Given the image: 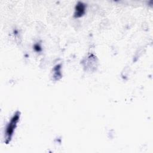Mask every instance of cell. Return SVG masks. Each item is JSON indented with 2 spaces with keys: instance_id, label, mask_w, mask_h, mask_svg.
<instances>
[{
  "instance_id": "3957f363",
  "label": "cell",
  "mask_w": 153,
  "mask_h": 153,
  "mask_svg": "<svg viewBox=\"0 0 153 153\" xmlns=\"http://www.w3.org/2000/svg\"><path fill=\"white\" fill-rule=\"evenodd\" d=\"M33 48H34V50H35L36 51H37V52H39L40 51H41V46L39 45V44H35Z\"/></svg>"
},
{
  "instance_id": "6da1fadb",
  "label": "cell",
  "mask_w": 153,
  "mask_h": 153,
  "mask_svg": "<svg viewBox=\"0 0 153 153\" xmlns=\"http://www.w3.org/2000/svg\"><path fill=\"white\" fill-rule=\"evenodd\" d=\"M20 118V112H16L15 114L11 118L10 121L8 123L6 127L5 130V143L8 144L11 140V138L13 134L14 131L16 127L17 123Z\"/></svg>"
},
{
  "instance_id": "7a4b0ae2",
  "label": "cell",
  "mask_w": 153,
  "mask_h": 153,
  "mask_svg": "<svg viewBox=\"0 0 153 153\" xmlns=\"http://www.w3.org/2000/svg\"><path fill=\"white\" fill-rule=\"evenodd\" d=\"M75 12L74 13L75 17H80L85 13V5L82 2H78L75 6Z\"/></svg>"
}]
</instances>
